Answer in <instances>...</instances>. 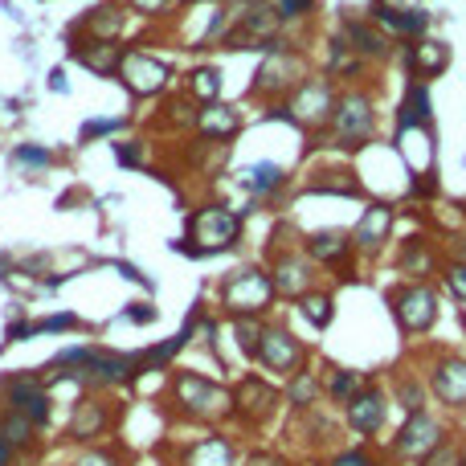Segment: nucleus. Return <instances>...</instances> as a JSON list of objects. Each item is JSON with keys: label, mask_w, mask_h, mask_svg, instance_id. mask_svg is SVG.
Here are the masks:
<instances>
[{"label": "nucleus", "mask_w": 466, "mask_h": 466, "mask_svg": "<svg viewBox=\"0 0 466 466\" xmlns=\"http://www.w3.org/2000/svg\"><path fill=\"white\" fill-rule=\"evenodd\" d=\"M270 299H274V282L266 279L262 270H233L229 274V282L221 287V307H226L229 315H262L266 307H270Z\"/></svg>", "instance_id": "nucleus-1"}, {"label": "nucleus", "mask_w": 466, "mask_h": 466, "mask_svg": "<svg viewBox=\"0 0 466 466\" xmlns=\"http://www.w3.org/2000/svg\"><path fill=\"white\" fill-rule=\"evenodd\" d=\"M177 401H180V410H185L188 418L209 421V418H221V413L229 410L233 397L221 385L205 380L201 372H180L177 377Z\"/></svg>", "instance_id": "nucleus-2"}, {"label": "nucleus", "mask_w": 466, "mask_h": 466, "mask_svg": "<svg viewBox=\"0 0 466 466\" xmlns=\"http://www.w3.org/2000/svg\"><path fill=\"white\" fill-rule=\"evenodd\" d=\"M188 229H193V241H197V246H188V254H213V249H229L238 241L241 218L229 209H201Z\"/></svg>", "instance_id": "nucleus-3"}, {"label": "nucleus", "mask_w": 466, "mask_h": 466, "mask_svg": "<svg viewBox=\"0 0 466 466\" xmlns=\"http://www.w3.org/2000/svg\"><path fill=\"white\" fill-rule=\"evenodd\" d=\"M393 315L397 323H401V331H413V336H421V331L430 328V323L438 319V295L430 287H405L393 295Z\"/></svg>", "instance_id": "nucleus-4"}, {"label": "nucleus", "mask_w": 466, "mask_h": 466, "mask_svg": "<svg viewBox=\"0 0 466 466\" xmlns=\"http://www.w3.org/2000/svg\"><path fill=\"white\" fill-rule=\"evenodd\" d=\"M442 421L430 418L426 410L421 413H410V421H405V430L397 434V454L401 459H426V454H434L438 446H442Z\"/></svg>", "instance_id": "nucleus-5"}, {"label": "nucleus", "mask_w": 466, "mask_h": 466, "mask_svg": "<svg viewBox=\"0 0 466 466\" xmlns=\"http://www.w3.org/2000/svg\"><path fill=\"white\" fill-rule=\"evenodd\" d=\"M119 78L127 82L131 95H156V90H164V82H168V70H164V62H156L152 54H144V49H127L123 66H119Z\"/></svg>", "instance_id": "nucleus-6"}, {"label": "nucleus", "mask_w": 466, "mask_h": 466, "mask_svg": "<svg viewBox=\"0 0 466 466\" xmlns=\"http://www.w3.org/2000/svg\"><path fill=\"white\" fill-rule=\"evenodd\" d=\"M258 360H262L270 372H299L303 369V344H299L287 328H270L262 336V352H258Z\"/></svg>", "instance_id": "nucleus-7"}, {"label": "nucleus", "mask_w": 466, "mask_h": 466, "mask_svg": "<svg viewBox=\"0 0 466 466\" xmlns=\"http://www.w3.org/2000/svg\"><path fill=\"white\" fill-rule=\"evenodd\" d=\"M274 405H279V389L266 385L262 377H246V380H238V389H233V410L249 421L270 418Z\"/></svg>", "instance_id": "nucleus-8"}, {"label": "nucleus", "mask_w": 466, "mask_h": 466, "mask_svg": "<svg viewBox=\"0 0 466 466\" xmlns=\"http://www.w3.org/2000/svg\"><path fill=\"white\" fill-rule=\"evenodd\" d=\"M430 385H434L438 401H446L451 410H466V360L459 356H442L430 372Z\"/></svg>", "instance_id": "nucleus-9"}, {"label": "nucleus", "mask_w": 466, "mask_h": 466, "mask_svg": "<svg viewBox=\"0 0 466 466\" xmlns=\"http://www.w3.org/2000/svg\"><path fill=\"white\" fill-rule=\"evenodd\" d=\"M385 413H389V401H385L380 389H364L360 397H352V401L344 405V418H348V426H352L356 434H380Z\"/></svg>", "instance_id": "nucleus-10"}, {"label": "nucleus", "mask_w": 466, "mask_h": 466, "mask_svg": "<svg viewBox=\"0 0 466 466\" xmlns=\"http://www.w3.org/2000/svg\"><path fill=\"white\" fill-rule=\"evenodd\" d=\"M311 282H315V270L307 258L282 254L279 262H274V290H279L282 299H307L311 295Z\"/></svg>", "instance_id": "nucleus-11"}, {"label": "nucleus", "mask_w": 466, "mask_h": 466, "mask_svg": "<svg viewBox=\"0 0 466 466\" xmlns=\"http://www.w3.org/2000/svg\"><path fill=\"white\" fill-rule=\"evenodd\" d=\"M258 86L262 90H270V95H279V90H290L299 78H303V57L299 54H290V49H274L270 57H266V66H262V74H258Z\"/></svg>", "instance_id": "nucleus-12"}, {"label": "nucleus", "mask_w": 466, "mask_h": 466, "mask_svg": "<svg viewBox=\"0 0 466 466\" xmlns=\"http://www.w3.org/2000/svg\"><path fill=\"white\" fill-rule=\"evenodd\" d=\"M8 401H13V410H21L33 426H46L49 421V393L41 389V380H33V377L13 380V385H8Z\"/></svg>", "instance_id": "nucleus-13"}, {"label": "nucleus", "mask_w": 466, "mask_h": 466, "mask_svg": "<svg viewBox=\"0 0 466 466\" xmlns=\"http://www.w3.org/2000/svg\"><path fill=\"white\" fill-rule=\"evenodd\" d=\"M369 127H372V103L364 95H352V98H344V103L336 106V131H339V139H360V136H369Z\"/></svg>", "instance_id": "nucleus-14"}, {"label": "nucleus", "mask_w": 466, "mask_h": 466, "mask_svg": "<svg viewBox=\"0 0 466 466\" xmlns=\"http://www.w3.org/2000/svg\"><path fill=\"white\" fill-rule=\"evenodd\" d=\"M389 226H393V209H389V205H372V209L364 213V221L356 226V233H352V246H360L364 254H377L389 238Z\"/></svg>", "instance_id": "nucleus-15"}, {"label": "nucleus", "mask_w": 466, "mask_h": 466, "mask_svg": "<svg viewBox=\"0 0 466 466\" xmlns=\"http://www.w3.org/2000/svg\"><path fill=\"white\" fill-rule=\"evenodd\" d=\"M290 111H295L299 123H307V127H319V123L331 115V90L323 86V82H307V86L299 90V103L290 106Z\"/></svg>", "instance_id": "nucleus-16"}, {"label": "nucleus", "mask_w": 466, "mask_h": 466, "mask_svg": "<svg viewBox=\"0 0 466 466\" xmlns=\"http://www.w3.org/2000/svg\"><path fill=\"white\" fill-rule=\"evenodd\" d=\"M307 254H311L315 262H328V266H336V270H344V258L352 254V238H348V233H336V229L311 233V241H307Z\"/></svg>", "instance_id": "nucleus-17"}, {"label": "nucleus", "mask_w": 466, "mask_h": 466, "mask_svg": "<svg viewBox=\"0 0 466 466\" xmlns=\"http://www.w3.org/2000/svg\"><path fill=\"white\" fill-rule=\"evenodd\" d=\"M446 62H451V49H446L442 41H418V46L410 49V66L418 78H438V74L446 70Z\"/></svg>", "instance_id": "nucleus-18"}, {"label": "nucleus", "mask_w": 466, "mask_h": 466, "mask_svg": "<svg viewBox=\"0 0 466 466\" xmlns=\"http://www.w3.org/2000/svg\"><path fill=\"white\" fill-rule=\"evenodd\" d=\"M123 54H127V49H119L115 41H95V46H86V49H74V57L95 74H115L123 66Z\"/></svg>", "instance_id": "nucleus-19"}, {"label": "nucleus", "mask_w": 466, "mask_h": 466, "mask_svg": "<svg viewBox=\"0 0 466 466\" xmlns=\"http://www.w3.org/2000/svg\"><path fill=\"white\" fill-rule=\"evenodd\" d=\"M180 466H233V446L226 438H205V442L188 446Z\"/></svg>", "instance_id": "nucleus-20"}, {"label": "nucleus", "mask_w": 466, "mask_h": 466, "mask_svg": "<svg viewBox=\"0 0 466 466\" xmlns=\"http://www.w3.org/2000/svg\"><path fill=\"white\" fill-rule=\"evenodd\" d=\"M103 430H106V405L103 401H78L74 421H70V438L86 442V438H98Z\"/></svg>", "instance_id": "nucleus-21"}, {"label": "nucleus", "mask_w": 466, "mask_h": 466, "mask_svg": "<svg viewBox=\"0 0 466 466\" xmlns=\"http://www.w3.org/2000/svg\"><path fill=\"white\" fill-rule=\"evenodd\" d=\"M282 397H287L295 410H311L315 397H319V377H315L311 369L290 372V380H287V389H282Z\"/></svg>", "instance_id": "nucleus-22"}, {"label": "nucleus", "mask_w": 466, "mask_h": 466, "mask_svg": "<svg viewBox=\"0 0 466 466\" xmlns=\"http://www.w3.org/2000/svg\"><path fill=\"white\" fill-rule=\"evenodd\" d=\"M197 123H201V131L205 136H218V139H226V136H233L238 131V111L233 106H226V103H209L201 115H197Z\"/></svg>", "instance_id": "nucleus-23"}, {"label": "nucleus", "mask_w": 466, "mask_h": 466, "mask_svg": "<svg viewBox=\"0 0 466 466\" xmlns=\"http://www.w3.org/2000/svg\"><path fill=\"white\" fill-rule=\"evenodd\" d=\"M328 393H331V401H336V405H348L352 397L364 393V377H360V372H348V369H331Z\"/></svg>", "instance_id": "nucleus-24"}, {"label": "nucleus", "mask_w": 466, "mask_h": 466, "mask_svg": "<svg viewBox=\"0 0 466 466\" xmlns=\"http://www.w3.org/2000/svg\"><path fill=\"white\" fill-rule=\"evenodd\" d=\"M430 123V95H426V86H410V98H405V115H401V131H410V127H426Z\"/></svg>", "instance_id": "nucleus-25"}, {"label": "nucleus", "mask_w": 466, "mask_h": 466, "mask_svg": "<svg viewBox=\"0 0 466 466\" xmlns=\"http://www.w3.org/2000/svg\"><path fill=\"white\" fill-rule=\"evenodd\" d=\"M401 266H405V274L426 279V274L434 270V249H430L421 238H410V246H405V254H401Z\"/></svg>", "instance_id": "nucleus-26"}, {"label": "nucleus", "mask_w": 466, "mask_h": 466, "mask_svg": "<svg viewBox=\"0 0 466 466\" xmlns=\"http://www.w3.org/2000/svg\"><path fill=\"white\" fill-rule=\"evenodd\" d=\"M119 29H123V13H119V8H98V13L86 21V33H90V37H98V41H115V37H119Z\"/></svg>", "instance_id": "nucleus-27"}, {"label": "nucleus", "mask_w": 466, "mask_h": 466, "mask_svg": "<svg viewBox=\"0 0 466 466\" xmlns=\"http://www.w3.org/2000/svg\"><path fill=\"white\" fill-rule=\"evenodd\" d=\"M348 37H352L356 49H360V54H369V57H385L389 54V41L380 37V33H372L369 25H360V21L348 25Z\"/></svg>", "instance_id": "nucleus-28"}, {"label": "nucleus", "mask_w": 466, "mask_h": 466, "mask_svg": "<svg viewBox=\"0 0 466 466\" xmlns=\"http://www.w3.org/2000/svg\"><path fill=\"white\" fill-rule=\"evenodd\" d=\"M246 188L249 193H270V188L282 185V168L279 164H258V168H246Z\"/></svg>", "instance_id": "nucleus-29"}, {"label": "nucleus", "mask_w": 466, "mask_h": 466, "mask_svg": "<svg viewBox=\"0 0 466 466\" xmlns=\"http://www.w3.org/2000/svg\"><path fill=\"white\" fill-rule=\"evenodd\" d=\"M29 434H33V421L25 418L21 410H13L5 418V426H0V442H8V446H25L29 442Z\"/></svg>", "instance_id": "nucleus-30"}, {"label": "nucleus", "mask_w": 466, "mask_h": 466, "mask_svg": "<svg viewBox=\"0 0 466 466\" xmlns=\"http://www.w3.org/2000/svg\"><path fill=\"white\" fill-rule=\"evenodd\" d=\"M233 328H238V344H241V352H246L249 360H258V352H262V336H266V331L258 328V323H249L246 315H241V319H233Z\"/></svg>", "instance_id": "nucleus-31"}, {"label": "nucleus", "mask_w": 466, "mask_h": 466, "mask_svg": "<svg viewBox=\"0 0 466 466\" xmlns=\"http://www.w3.org/2000/svg\"><path fill=\"white\" fill-rule=\"evenodd\" d=\"M303 315L315 328H328L331 323V295H307L303 299Z\"/></svg>", "instance_id": "nucleus-32"}, {"label": "nucleus", "mask_w": 466, "mask_h": 466, "mask_svg": "<svg viewBox=\"0 0 466 466\" xmlns=\"http://www.w3.org/2000/svg\"><path fill=\"white\" fill-rule=\"evenodd\" d=\"M421 466H462V446L442 442L434 454H426V459H421Z\"/></svg>", "instance_id": "nucleus-33"}, {"label": "nucleus", "mask_w": 466, "mask_h": 466, "mask_svg": "<svg viewBox=\"0 0 466 466\" xmlns=\"http://www.w3.org/2000/svg\"><path fill=\"white\" fill-rule=\"evenodd\" d=\"M218 90H221V74H218V70H197V74H193V95L218 98Z\"/></svg>", "instance_id": "nucleus-34"}, {"label": "nucleus", "mask_w": 466, "mask_h": 466, "mask_svg": "<svg viewBox=\"0 0 466 466\" xmlns=\"http://www.w3.org/2000/svg\"><path fill=\"white\" fill-rule=\"evenodd\" d=\"M397 397H401V405L410 413H421V397H426V389H421L418 380H401V385H397Z\"/></svg>", "instance_id": "nucleus-35"}, {"label": "nucleus", "mask_w": 466, "mask_h": 466, "mask_svg": "<svg viewBox=\"0 0 466 466\" xmlns=\"http://www.w3.org/2000/svg\"><path fill=\"white\" fill-rule=\"evenodd\" d=\"M66 328H78V319H74V315H49V319L29 323V336H41V331H66Z\"/></svg>", "instance_id": "nucleus-36"}, {"label": "nucleus", "mask_w": 466, "mask_h": 466, "mask_svg": "<svg viewBox=\"0 0 466 466\" xmlns=\"http://www.w3.org/2000/svg\"><path fill=\"white\" fill-rule=\"evenodd\" d=\"M446 287H451L454 299H462L466 303V262H454L451 270H446Z\"/></svg>", "instance_id": "nucleus-37"}, {"label": "nucleus", "mask_w": 466, "mask_h": 466, "mask_svg": "<svg viewBox=\"0 0 466 466\" xmlns=\"http://www.w3.org/2000/svg\"><path fill=\"white\" fill-rule=\"evenodd\" d=\"M78 466H123V462H119V454H111V451H86Z\"/></svg>", "instance_id": "nucleus-38"}, {"label": "nucleus", "mask_w": 466, "mask_h": 466, "mask_svg": "<svg viewBox=\"0 0 466 466\" xmlns=\"http://www.w3.org/2000/svg\"><path fill=\"white\" fill-rule=\"evenodd\" d=\"M270 5L279 8V16H303L311 8V0H270Z\"/></svg>", "instance_id": "nucleus-39"}, {"label": "nucleus", "mask_w": 466, "mask_h": 466, "mask_svg": "<svg viewBox=\"0 0 466 466\" xmlns=\"http://www.w3.org/2000/svg\"><path fill=\"white\" fill-rule=\"evenodd\" d=\"M16 160H21V164H49V152H46V147L21 144V147H16Z\"/></svg>", "instance_id": "nucleus-40"}, {"label": "nucleus", "mask_w": 466, "mask_h": 466, "mask_svg": "<svg viewBox=\"0 0 466 466\" xmlns=\"http://www.w3.org/2000/svg\"><path fill=\"white\" fill-rule=\"evenodd\" d=\"M331 466H377V462H372L369 451H348V454H339Z\"/></svg>", "instance_id": "nucleus-41"}, {"label": "nucleus", "mask_w": 466, "mask_h": 466, "mask_svg": "<svg viewBox=\"0 0 466 466\" xmlns=\"http://www.w3.org/2000/svg\"><path fill=\"white\" fill-rule=\"evenodd\" d=\"M119 127V119H98V123H86L82 127V139H95V136H106V131Z\"/></svg>", "instance_id": "nucleus-42"}, {"label": "nucleus", "mask_w": 466, "mask_h": 466, "mask_svg": "<svg viewBox=\"0 0 466 466\" xmlns=\"http://www.w3.org/2000/svg\"><path fill=\"white\" fill-rule=\"evenodd\" d=\"M246 466H287V462H282V454L258 451V454H249V462H246Z\"/></svg>", "instance_id": "nucleus-43"}, {"label": "nucleus", "mask_w": 466, "mask_h": 466, "mask_svg": "<svg viewBox=\"0 0 466 466\" xmlns=\"http://www.w3.org/2000/svg\"><path fill=\"white\" fill-rule=\"evenodd\" d=\"M115 156L119 164H139V144H115Z\"/></svg>", "instance_id": "nucleus-44"}, {"label": "nucleus", "mask_w": 466, "mask_h": 466, "mask_svg": "<svg viewBox=\"0 0 466 466\" xmlns=\"http://www.w3.org/2000/svg\"><path fill=\"white\" fill-rule=\"evenodd\" d=\"M131 319H136V323H152L156 319V307H147V303H131Z\"/></svg>", "instance_id": "nucleus-45"}, {"label": "nucleus", "mask_w": 466, "mask_h": 466, "mask_svg": "<svg viewBox=\"0 0 466 466\" xmlns=\"http://www.w3.org/2000/svg\"><path fill=\"white\" fill-rule=\"evenodd\" d=\"M418 0H377V8H393V13H410Z\"/></svg>", "instance_id": "nucleus-46"}, {"label": "nucleus", "mask_w": 466, "mask_h": 466, "mask_svg": "<svg viewBox=\"0 0 466 466\" xmlns=\"http://www.w3.org/2000/svg\"><path fill=\"white\" fill-rule=\"evenodd\" d=\"M136 5H139V8H144V13H160V8H164V5H168V0H136Z\"/></svg>", "instance_id": "nucleus-47"}, {"label": "nucleus", "mask_w": 466, "mask_h": 466, "mask_svg": "<svg viewBox=\"0 0 466 466\" xmlns=\"http://www.w3.org/2000/svg\"><path fill=\"white\" fill-rule=\"evenodd\" d=\"M119 274H127V279L144 282V274H139V270H136V266H131V262H119Z\"/></svg>", "instance_id": "nucleus-48"}, {"label": "nucleus", "mask_w": 466, "mask_h": 466, "mask_svg": "<svg viewBox=\"0 0 466 466\" xmlns=\"http://www.w3.org/2000/svg\"><path fill=\"white\" fill-rule=\"evenodd\" d=\"M8 459H13V446L0 442V466H8Z\"/></svg>", "instance_id": "nucleus-49"}, {"label": "nucleus", "mask_w": 466, "mask_h": 466, "mask_svg": "<svg viewBox=\"0 0 466 466\" xmlns=\"http://www.w3.org/2000/svg\"><path fill=\"white\" fill-rule=\"evenodd\" d=\"M462 466H466V446H462Z\"/></svg>", "instance_id": "nucleus-50"}]
</instances>
